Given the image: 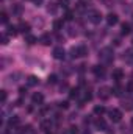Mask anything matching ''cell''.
Instances as JSON below:
<instances>
[{"label":"cell","mask_w":133,"mask_h":134,"mask_svg":"<svg viewBox=\"0 0 133 134\" xmlns=\"http://www.w3.org/2000/svg\"><path fill=\"white\" fill-rule=\"evenodd\" d=\"M110 119H111L113 122H121L122 112H121L119 109H111V111H110Z\"/></svg>","instance_id":"277c9868"},{"label":"cell","mask_w":133,"mask_h":134,"mask_svg":"<svg viewBox=\"0 0 133 134\" xmlns=\"http://www.w3.org/2000/svg\"><path fill=\"white\" fill-rule=\"evenodd\" d=\"M72 19H74V14H72L71 11H67V12H66V20H72Z\"/></svg>","instance_id":"4dcf8cb0"},{"label":"cell","mask_w":133,"mask_h":134,"mask_svg":"<svg viewBox=\"0 0 133 134\" xmlns=\"http://www.w3.org/2000/svg\"><path fill=\"white\" fill-rule=\"evenodd\" d=\"M103 112H105V108H103V106H96V108H94V114L102 116Z\"/></svg>","instance_id":"ffe728a7"},{"label":"cell","mask_w":133,"mask_h":134,"mask_svg":"<svg viewBox=\"0 0 133 134\" xmlns=\"http://www.w3.org/2000/svg\"><path fill=\"white\" fill-rule=\"evenodd\" d=\"M71 134H78V128L77 126H71V131H69Z\"/></svg>","instance_id":"d6a6232c"},{"label":"cell","mask_w":133,"mask_h":134,"mask_svg":"<svg viewBox=\"0 0 133 134\" xmlns=\"http://www.w3.org/2000/svg\"><path fill=\"white\" fill-rule=\"evenodd\" d=\"M122 78H124V70H122V69H116V70H113V80H114L116 83H119Z\"/></svg>","instance_id":"8992f818"},{"label":"cell","mask_w":133,"mask_h":134,"mask_svg":"<svg viewBox=\"0 0 133 134\" xmlns=\"http://www.w3.org/2000/svg\"><path fill=\"white\" fill-rule=\"evenodd\" d=\"M113 42H114V45H121V39H119V37H116Z\"/></svg>","instance_id":"74e56055"},{"label":"cell","mask_w":133,"mask_h":134,"mask_svg":"<svg viewBox=\"0 0 133 134\" xmlns=\"http://www.w3.org/2000/svg\"><path fill=\"white\" fill-rule=\"evenodd\" d=\"M58 3H60L61 6H64V8H66V6L69 5V0H58Z\"/></svg>","instance_id":"1f68e13d"},{"label":"cell","mask_w":133,"mask_h":134,"mask_svg":"<svg viewBox=\"0 0 133 134\" xmlns=\"http://www.w3.org/2000/svg\"><path fill=\"white\" fill-rule=\"evenodd\" d=\"M33 2H34V3H36V5H38V6H39V5H41V3H42V0H33Z\"/></svg>","instance_id":"ab89813d"},{"label":"cell","mask_w":133,"mask_h":134,"mask_svg":"<svg viewBox=\"0 0 133 134\" xmlns=\"http://www.w3.org/2000/svg\"><path fill=\"white\" fill-rule=\"evenodd\" d=\"M94 73H96V76H103L105 75V67H102V66L94 67Z\"/></svg>","instance_id":"8fae6325"},{"label":"cell","mask_w":133,"mask_h":134,"mask_svg":"<svg viewBox=\"0 0 133 134\" xmlns=\"http://www.w3.org/2000/svg\"><path fill=\"white\" fill-rule=\"evenodd\" d=\"M17 30H19L20 33H28V31H30V25H28V23H25V22H22V23H19Z\"/></svg>","instance_id":"30bf717a"},{"label":"cell","mask_w":133,"mask_h":134,"mask_svg":"<svg viewBox=\"0 0 133 134\" xmlns=\"http://www.w3.org/2000/svg\"><path fill=\"white\" fill-rule=\"evenodd\" d=\"M77 8H78V9H85V8H86V5H85V2H80V3L77 5Z\"/></svg>","instance_id":"836d02e7"},{"label":"cell","mask_w":133,"mask_h":134,"mask_svg":"<svg viewBox=\"0 0 133 134\" xmlns=\"http://www.w3.org/2000/svg\"><path fill=\"white\" fill-rule=\"evenodd\" d=\"M96 126H97L99 130H102V131H107V130H108V126H107V123H105L103 119H97V120H96Z\"/></svg>","instance_id":"ba28073f"},{"label":"cell","mask_w":133,"mask_h":134,"mask_svg":"<svg viewBox=\"0 0 133 134\" xmlns=\"http://www.w3.org/2000/svg\"><path fill=\"white\" fill-rule=\"evenodd\" d=\"M41 42H42L44 45H49V44L52 42V37H50V34H44V36H41Z\"/></svg>","instance_id":"9a60e30c"},{"label":"cell","mask_w":133,"mask_h":134,"mask_svg":"<svg viewBox=\"0 0 133 134\" xmlns=\"http://www.w3.org/2000/svg\"><path fill=\"white\" fill-rule=\"evenodd\" d=\"M25 42H27L28 45H33V44L36 42V37H34V36H31V34H27V37H25Z\"/></svg>","instance_id":"ac0fdd59"},{"label":"cell","mask_w":133,"mask_h":134,"mask_svg":"<svg viewBox=\"0 0 133 134\" xmlns=\"http://www.w3.org/2000/svg\"><path fill=\"white\" fill-rule=\"evenodd\" d=\"M130 31H132L130 25H129V23H124V25H122V34H129Z\"/></svg>","instance_id":"cb8c5ba5"},{"label":"cell","mask_w":133,"mask_h":134,"mask_svg":"<svg viewBox=\"0 0 133 134\" xmlns=\"http://www.w3.org/2000/svg\"><path fill=\"white\" fill-rule=\"evenodd\" d=\"M55 5H56V3H50V5L47 6V11L52 12V14H55V12L58 11V6H55Z\"/></svg>","instance_id":"d6986e66"},{"label":"cell","mask_w":133,"mask_h":134,"mask_svg":"<svg viewBox=\"0 0 133 134\" xmlns=\"http://www.w3.org/2000/svg\"><path fill=\"white\" fill-rule=\"evenodd\" d=\"M132 126H133V119H132Z\"/></svg>","instance_id":"60d3db41"},{"label":"cell","mask_w":133,"mask_h":134,"mask_svg":"<svg viewBox=\"0 0 133 134\" xmlns=\"http://www.w3.org/2000/svg\"><path fill=\"white\" fill-rule=\"evenodd\" d=\"M64 55H66V52H64L63 47H55V48H53V56H55L56 59H63Z\"/></svg>","instance_id":"5b68a950"},{"label":"cell","mask_w":133,"mask_h":134,"mask_svg":"<svg viewBox=\"0 0 133 134\" xmlns=\"http://www.w3.org/2000/svg\"><path fill=\"white\" fill-rule=\"evenodd\" d=\"M99 56H100L105 62H111V61H113V52H111V48H103Z\"/></svg>","instance_id":"3957f363"},{"label":"cell","mask_w":133,"mask_h":134,"mask_svg":"<svg viewBox=\"0 0 133 134\" xmlns=\"http://www.w3.org/2000/svg\"><path fill=\"white\" fill-rule=\"evenodd\" d=\"M19 122H20V119H19L17 116H13V117L9 119V122H8V125L14 128V126H17V125H19Z\"/></svg>","instance_id":"4fadbf2b"},{"label":"cell","mask_w":133,"mask_h":134,"mask_svg":"<svg viewBox=\"0 0 133 134\" xmlns=\"http://www.w3.org/2000/svg\"><path fill=\"white\" fill-rule=\"evenodd\" d=\"M107 22H108V25H116L118 23V16L116 14H108V17H107Z\"/></svg>","instance_id":"9c48e42d"},{"label":"cell","mask_w":133,"mask_h":134,"mask_svg":"<svg viewBox=\"0 0 133 134\" xmlns=\"http://www.w3.org/2000/svg\"><path fill=\"white\" fill-rule=\"evenodd\" d=\"M6 97H8V95H6V92H5V91H2V103H5V101H6Z\"/></svg>","instance_id":"e575fe53"},{"label":"cell","mask_w":133,"mask_h":134,"mask_svg":"<svg viewBox=\"0 0 133 134\" xmlns=\"http://www.w3.org/2000/svg\"><path fill=\"white\" fill-rule=\"evenodd\" d=\"M91 98H92V94H91L89 91H86V94H85V100H86V101H89Z\"/></svg>","instance_id":"f1b7e54d"},{"label":"cell","mask_w":133,"mask_h":134,"mask_svg":"<svg viewBox=\"0 0 133 134\" xmlns=\"http://www.w3.org/2000/svg\"><path fill=\"white\" fill-rule=\"evenodd\" d=\"M60 108L67 109V108H69V101H61V103H60Z\"/></svg>","instance_id":"f546056e"},{"label":"cell","mask_w":133,"mask_h":134,"mask_svg":"<svg viewBox=\"0 0 133 134\" xmlns=\"http://www.w3.org/2000/svg\"><path fill=\"white\" fill-rule=\"evenodd\" d=\"M53 28H55L56 31L61 30V28H63V20H55V22H53Z\"/></svg>","instance_id":"7402d4cb"},{"label":"cell","mask_w":133,"mask_h":134,"mask_svg":"<svg viewBox=\"0 0 133 134\" xmlns=\"http://www.w3.org/2000/svg\"><path fill=\"white\" fill-rule=\"evenodd\" d=\"M99 97H100L102 100H107V98L110 97V89H108V87H102V89L99 91Z\"/></svg>","instance_id":"52a82bcc"},{"label":"cell","mask_w":133,"mask_h":134,"mask_svg":"<svg viewBox=\"0 0 133 134\" xmlns=\"http://www.w3.org/2000/svg\"><path fill=\"white\" fill-rule=\"evenodd\" d=\"M55 83H56V75H52L49 78V84H55Z\"/></svg>","instance_id":"83f0119b"},{"label":"cell","mask_w":133,"mask_h":134,"mask_svg":"<svg viewBox=\"0 0 133 134\" xmlns=\"http://www.w3.org/2000/svg\"><path fill=\"white\" fill-rule=\"evenodd\" d=\"M50 125H52V123H50V120H45V122H42V123H41V128H42V130H45V128H49Z\"/></svg>","instance_id":"4316f807"},{"label":"cell","mask_w":133,"mask_h":134,"mask_svg":"<svg viewBox=\"0 0 133 134\" xmlns=\"http://www.w3.org/2000/svg\"><path fill=\"white\" fill-rule=\"evenodd\" d=\"M17 31H19V30H17V27H13V25H9V27H8V34L14 36V34H16Z\"/></svg>","instance_id":"603a6c76"},{"label":"cell","mask_w":133,"mask_h":134,"mask_svg":"<svg viewBox=\"0 0 133 134\" xmlns=\"http://www.w3.org/2000/svg\"><path fill=\"white\" fill-rule=\"evenodd\" d=\"M27 83H28V86H36V84H38V78L31 75V76L27 78Z\"/></svg>","instance_id":"e0dca14e"},{"label":"cell","mask_w":133,"mask_h":134,"mask_svg":"<svg viewBox=\"0 0 133 134\" xmlns=\"http://www.w3.org/2000/svg\"><path fill=\"white\" fill-rule=\"evenodd\" d=\"M19 92H20V95H27V89H25V87H20Z\"/></svg>","instance_id":"d590c367"},{"label":"cell","mask_w":133,"mask_h":134,"mask_svg":"<svg viewBox=\"0 0 133 134\" xmlns=\"http://www.w3.org/2000/svg\"><path fill=\"white\" fill-rule=\"evenodd\" d=\"M2 44H8V37H6V36H3V42H2Z\"/></svg>","instance_id":"f35d334b"},{"label":"cell","mask_w":133,"mask_h":134,"mask_svg":"<svg viewBox=\"0 0 133 134\" xmlns=\"http://www.w3.org/2000/svg\"><path fill=\"white\" fill-rule=\"evenodd\" d=\"M0 20H2L3 23H6V22H8V14H6V12H2V16H0Z\"/></svg>","instance_id":"484cf974"},{"label":"cell","mask_w":133,"mask_h":134,"mask_svg":"<svg viewBox=\"0 0 133 134\" xmlns=\"http://www.w3.org/2000/svg\"><path fill=\"white\" fill-rule=\"evenodd\" d=\"M42 101H44V95H42V94H34V95H33V103H34V105H36V103L41 105Z\"/></svg>","instance_id":"7c38bea8"},{"label":"cell","mask_w":133,"mask_h":134,"mask_svg":"<svg viewBox=\"0 0 133 134\" xmlns=\"http://www.w3.org/2000/svg\"><path fill=\"white\" fill-rule=\"evenodd\" d=\"M125 91H129V92H132V91H133V83H130V84L127 86V89H125Z\"/></svg>","instance_id":"8d00e7d4"},{"label":"cell","mask_w":133,"mask_h":134,"mask_svg":"<svg viewBox=\"0 0 133 134\" xmlns=\"http://www.w3.org/2000/svg\"><path fill=\"white\" fill-rule=\"evenodd\" d=\"M124 59H125L127 62H130V64H133V50H132V48L125 52V56H124Z\"/></svg>","instance_id":"5bb4252c"},{"label":"cell","mask_w":133,"mask_h":134,"mask_svg":"<svg viewBox=\"0 0 133 134\" xmlns=\"http://www.w3.org/2000/svg\"><path fill=\"white\" fill-rule=\"evenodd\" d=\"M22 12V6L20 5H13V14H20Z\"/></svg>","instance_id":"44dd1931"},{"label":"cell","mask_w":133,"mask_h":134,"mask_svg":"<svg viewBox=\"0 0 133 134\" xmlns=\"http://www.w3.org/2000/svg\"><path fill=\"white\" fill-rule=\"evenodd\" d=\"M111 94H113V95H118V97H119V95L122 94V87H121L119 84H116V86H114V87L111 89Z\"/></svg>","instance_id":"2e32d148"},{"label":"cell","mask_w":133,"mask_h":134,"mask_svg":"<svg viewBox=\"0 0 133 134\" xmlns=\"http://www.w3.org/2000/svg\"><path fill=\"white\" fill-rule=\"evenodd\" d=\"M71 98H77L78 97V89H71Z\"/></svg>","instance_id":"d4e9b609"},{"label":"cell","mask_w":133,"mask_h":134,"mask_svg":"<svg viewBox=\"0 0 133 134\" xmlns=\"http://www.w3.org/2000/svg\"><path fill=\"white\" fill-rule=\"evenodd\" d=\"M88 55V48L85 45H78V47H74L71 50V56L72 58H77V56H86Z\"/></svg>","instance_id":"6da1fadb"},{"label":"cell","mask_w":133,"mask_h":134,"mask_svg":"<svg viewBox=\"0 0 133 134\" xmlns=\"http://www.w3.org/2000/svg\"><path fill=\"white\" fill-rule=\"evenodd\" d=\"M88 19H89V22H92V23H99L100 19H102V14H100V11H97V9H91V11L88 12Z\"/></svg>","instance_id":"7a4b0ae2"},{"label":"cell","mask_w":133,"mask_h":134,"mask_svg":"<svg viewBox=\"0 0 133 134\" xmlns=\"http://www.w3.org/2000/svg\"><path fill=\"white\" fill-rule=\"evenodd\" d=\"M47 134H52V133H47Z\"/></svg>","instance_id":"b9f144b4"}]
</instances>
